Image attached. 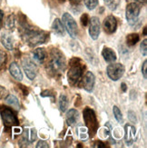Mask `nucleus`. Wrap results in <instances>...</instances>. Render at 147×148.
Instances as JSON below:
<instances>
[{"instance_id": "5701e85b", "label": "nucleus", "mask_w": 147, "mask_h": 148, "mask_svg": "<svg viewBox=\"0 0 147 148\" xmlns=\"http://www.w3.org/2000/svg\"><path fill=\"white\" fill-rule=\"evenodd\" d=\"M139 39H140V36L138 34H135V33L129 34L126 36V43L129 47H133V46H135V45H136Z\"/></svg>"}, {"instance_id": "4468645a", "label": "nucleus", "mask_w": 147, "mask_h": 148, "mask_svg": "<svg viewBox=\"0 0 147 148\" xmlns=\"http://www.w3.org/2000/svg\"><path fill=\"white\" fill-rule=\"evenodd\" d=\"M1 42L3 46L8 50H13V48H14V38L10 33L4 32L1 36Z\"/></svg>"}, {"instance_id": "f03ea898", "label": "nucleus", "mask_w": 147, "mask_h": 148, "mask_svg": "<svg viewBox=\"0 0 147 148\" xmlns=\"http://www.w3.org/2000/svg\"><path fill=\"white\" fill-rule=\"evenodd\" d=\"M69 70L67 73L68 82L71 86H76L80 83L84 71L85 69V66L83 64L82 60L78 57H74L69 62Z\"/></svg>"}, {"instance_id": "39448f33", "label": "nucleus", "mask_w": 147, "mask_h": 148, "mask_svg": "<svg viewBox=\"0 0 147 148\" xmlns=\"http://www.w3.org/2000/svg\"><path fill=\"white\" fill-rule=\"evenodd\" d=\"M0 114H1L2 121L5 127L10 128L12 126H16L19 125L16 114L11 108L1 106H0Z\"/></svg>"}, {"instance_id": "c9c22d12", "label": "nucleus", "mask_w": 147, "mask_h": 148, "mask_svg": "<svg viewBox=\"0 0 147 148\" xmlns=\"http://www.w3.org/2000/svg\"><path fill=\"white\" fill-rule=\"evenodd\" d=\"M122 89H123V91H124V92H126V89H127V88H126V85H125L124 83L122 84Z\"/></svg>"}, {"instance_id": "bb28decb", "label": "nucleus", "mask_w": 147, "mask_h": 148, "mask_svg": "<svg viewBox=\"0 0 147 148\" xmlns=\"http://www.w3.org/2000/svg\"><path fill=\"white\" fill-rule=\"evenodd\" d=\"M89 20H90V19H89V16L87 14H83L80 18V21H81V24L83 27H86L89 23Z\"/></svg>"}, {"instance_id": "4be33fe9", "label": "nucleus", "mask_w": 147, "mask_h": 148, "mask_svg": "<svg viewBox=\"0 0 147 148\" xmlns=\"http://www.w3.org/2000/svg\"><path fill=\"white\" fill-rule=\"evenodd\" d=\"M69 105L68 97L65 94H61L59 96V109L61 112H66Z\"/></svg>"}, {"instance_id": "aec40b11", "label": "nucleus", "mask_w": 147, "mask_h": 148, "mask_svg": "<svg viewBox=\"0 0 147 148\" xmlns=\"http://www.w3.org/2000/svg\"><path fill=\"white\" fill-rule=\"evenodd\" d=\"M5 100L6 104H8L9 106L16 109V110H19V109H20V102H19V100L16 97L15 95H8L5 98Z\"/></svg>"}, {"instance_id": "cd10ccee", "label": "nucleus", "mask_w": 147, "mask_h": 148, "mask_svg": "<svg viewBox=\"0 0 147 148\" xmlns=\"http://www.w3.org/2000/svg\"><path fill=\"white\" fill-rule=\"evenodd\" d=\"M8 95H9V94H8V90H6L4 86H0V100L5 99Z\"/></svg>"}, {"instance_id": "b1692460", "label": "nucleus", "mask_w": 147, "mask_h": 148, "mask_svg": "<svg viewBox=\"0 0 147 148\" xmlns=\"http://www.w3.org/2000/svg\"><path fill=\"white\" fill-rule=\"evenodd\" d=\"M113 115L114 117H116V119L117 120V122H119V123H123V114H122V112H121V110L118 108V106H114L113 108Z\"/></svg>"}, {"instance_id": "dca6fc26", "label": "nucleus", "mask_w": 147, "mask_h": 148, "mask_svg": "<svg viewBox=\"0 0 147 148\" xmlns=\"http://www.w3.org/2000/svg\"><path fill=\"white\" fill-rule=\"evenodd\" d=\"M102 56L104 59L107 63H113L116 61V54L113 52V50L109 47H105L102 51Z\"/></svg>"}, {"instance_id": "473e14b6", "label": "nucleus", "mask_w": 147, "mask_h": 148, "mask_svg": "<svg viewBox=\"0 0 147 148\" xmlns=\"http://www.w3.org/2000/svg\"><path fill=\"white\" fill-rule=\"evenodd\" d=\"M40 147H42V148H47L48 147V144L46 142V141H39V142L37 143V145H36V148H40Z\"/></svg>"}, {"instance_id": "f8f14e48", "label": "nucleus", "mask_w": 147, "mask_h": 148, "mask_svg": "<svg viewBox=\"0 0 147 148\" xmlns=\"http://www.w3.org/2000/svg\"><path fill=\"white\" fill-rule=\"evenodd\" d=\"M104 30L107 34H113L116 31L117 28V21L116 18L113 16H108L105 18L104 23H103Z\"/></svg>"}, {"instance_id": "7ed1b4c3", "label": "nucleus", "mask_w": 147, "mask_h": 148, "mask_svg": "<svg viewBox=\"0 0 147 148\" xmlns=\"http://www.w3.org/2000/svg\"><path fill=\"white\" fill-rule=\"evenodd\" d=\"M66 60L64 55L59 49L52 48L50 51V62L49 70L54 75H60L66 70Z\"/></svg>"}, {"instance_id": "393cba45", "label": "nucleus", "mask_w": 147, "mask_h": 148, "mask_svg": "<svg viewBox=\"0 0 147 148\" xmlns=\"http://www.w3.org/2000/svg\"><path fill=\"white\" fill-rule=\"evenodd\" d=\"M85 5L89 10H94L98 5V0H85Z\"/></svg>"}, {"instance_id": "ddd939ff", "label": "nucleus", "mask_w": 147, "mask_h": 148, "mask_svg": "<svg viewBox=\"0 0 147 148\" xmlns=\"http://www.w3.org/2000/svg\"><path fill=\"white\" fill-rule=\"evenodd\" d=\"M124 130H125V137H124L125 143L127 144V145H131L135 142L136 129H135V127L132 125H126L124 126Z\"/></svg>"}, {"instance_id": "0eeeda50", "label": "nucleus", "mask_w": 147, "mask_h": 148, "mask_svg": "<svg viewBox=\"0 0 147 148\" xmlns=\"http://www.w3.org/2000/svg\"><path fill=\"white\" fill-rule=\"evenodd\" d=\"M124 66L120 63H111L106 68L108 77L113 81H118L124 74Z\"/></svg>"}, {"instance_id": "7c9ffc66", "label": "nucleus", "mask_w": 147, "mask_h": 148, "mask_svg": "<svg viewBox=\"0 0 147 148\" xmlns=\"http://www.w3.org/2000/svg\"><path fill=\"white\" fill-rule=\"evenodd\" d=\"M6 61V54L4 51L0 50V66H3Z\"/></svg>"}, {"instance_id": "1a4fd4ad", "label": "nucleus", "mask_w": 147, "mask_h": 148, "mask_svg": "<svg viewBox=\"0 0 147 148\" xmlns=\"http://www.w3.org/2000/svg\"><path fill=\"white\" fill-rule=\"evenodd\" d=\"M22 66L25 74L30 80H34L37 75V66L29 57H25L22 60Z\"/></svg>"}, {"instance_id": "c756f323", "label": "nucleus", "mask_w": 147, "mask_h": 148, "mask_svg": "<svg viewBox=\"0 0 147 148\" xmlns=\"http://www.w3.org/2000/svg\"><path fill=\"white\" fill-rule=\"evenodd\" d=\"M128 118L129 120L132 122V123H136L137 122V118H136V115H135V113L133 111H128Z\"/></svg>"}, {"instance_id": "423d86ee", "label": "nucleus", "mask_w": 147, "mask_h": 148, "mask_svg": "<svg viewBox=\"0 0 147 148\" xmlns=\"http://www.w3.org/2000/svg\"><path fill=\"white\" fill-rule=\"evenodd\" d=\"M62 23L64 25L65 30L67 31L68 35L72 38H75L78 34V27L77 24L75 20L73 18V16L69 13H65L62 16Z\"/></svg>"}, {"instance_id": "f257e3e1", "label": "nucleus", "mask_w": 147, "mask_h": 148, "mask_svg": "<svg viewBox=\"0 0 147 148\" xmlns=\"http://www.w3.org/2000/svg\"><path fill=\"white\" fill-rule=\"evenodd\" d=\"M24 19L19 18V25H20V33L23 40L28 44V46L31 47H36L38 45L44 44L47 40L48 38V33L46 31L37 30L32 28L30 25L27 24V18L25 16Z\"/></svg>"}, {"instance_id": "9b49d317", "label": "nucleus", "mask_w": 147, "mask_h": 148, "mask_svg": "<svg viewBox=\"0 0 147 148\" xmlns=\"http://www.w3.org/2000/svg\"><path fill=\"white\" fill-rule=\"evenodd\" d=\"M90 27H89V35L93 40H96L99 37L101 32L100 20L97 16H93L90 20Z\"/></svg>"}, {"instance_id": "2eb2a0df", "label": "nucleus", "mask_w": 147, "mask_h": 148, "mask_svg": "<svg viewBox=\"0 0 147 148\" xmlns=\"http://www.w3.org/2000/svg\"><path fill=\"white\" fill-rule=\"evenodd\" d=\"M9 73L16 81H21L23 79V74L21 69L16 62H13L9 66Z\"/></svg>"}, {"instance_id": "72a5a7b5", "label": "nucleus", "mask_w": 147, "mask_h": 148, "mask_svg": "<svg viewBox=\"0 0 147 148\" xmlns=\"http://www.w3.org/2000/svg\"><path fill=\"white\" fill-rule=\"evenodd\" d=\"M94 147H100V148H104V147H105V144H104V143H102L101 141H96V142L94 143Z\"/></svg>"}, {"instance_id": "c85d7f7f", "label": "nucleus", "mask_w": 147, "mask_h": 148, "mask_svg": "<svg viewBox=\"0 0 147 148\" xmlns=\"http://www.w3.org/2000/svg\"><path fill=\"white\" fill-rule=\"evenodd\" d=\"M104 2L110 9L116 8V0H104Z\"/></svg>"}, {"instance_id": "2f4dec72", "label": "nucleus", "mask_w": 147, "mask_h": 148, "mask_svg": "<svg viewBox=\"0 0 147 148\" xmlns=\"http://www.w3.org/2000/svg\"><path fill=\"white\" fill-rule=\"evenodd\" d=\"M142 74L144 77V79L147 78V60H144V65L142 66Z\"/></svg>"}, {"instance_id": "6e6552de", "label": "nucleus", "mask_w": 147, "mask_h": 148, "mask_svg": "<svg viewBox=\"0 0 147 148\" xmlns=\"http://www.w3.org/2000/svg\"><path fill=\"white\" fill-rule=\"evenodd\" d=\"M141 12V6L137 3H130L127 5L125 10V16L130 25H133L137 22V18Z\"/></svg>"}, {"instance_id": "9d476101", "label": "nucleus", "mask_w": 147, "mask_h": 148, "mask_svg": "<svg viewBox=\"0 0 147 148\" xmlns=\"http://www.w3.org/2000/svg\"><path fill=\"white\" fill-rule=\"evenodd\" d=\"M94 84H95V76L90 71L86 72V74L85 75H83L82 79L80 81L81 86H83V88L89 93L93 91Z\"/></svg>"}, {"instance_id": "a211bd4d", "label": "nucleus", "mask_w": 147, "mask_h": 148, "mask_svg": "<svg viewBox=\"0 0 147 148\" xmlns=\"http://www.w3.org/2000/svg\"><path fill=\"white\" fill-rule=\"evenodd\" d=\"M52 30L54 31V33L58 35V36H65V27H63V23L60 19L58 18H55L53 24H52Z\"/></svg>"}, {"instance_id": "6ab92c4d", "label": "nucleus", "mask_w": 147, "mask_h": 148, "mask_svg": "<svg viewBox=\"0 0 147 148\" xmlns=\"http://www.w3.org/2000/svg\"><path fill=\"white\" fill-rule=\"evenodd\" d=\"M33 56H34V59L37 61L38 63H43L46 59L47 53L44 48H36L33 52Z\"/></svg>"}, {"instance_id": "f704fd0d", "label": "nucleus", "mask_w": 147, "mask_h": 148, "mask_svg": "<svg viewBox=\"0 0 147 148\" xmlns=\"http://www.w3.org/2000/svg\"><path fill=\"white\" fill-rule=\"evenodd\" d=\"M3 17H4V13L2 10H0V28L2 27V21H3Z\"/></svg>"}, {"instance_id": "a878e982", "label": "nucleus", "mask_w": 147, "mask_h": 148, "mask_svg": "<svg viewBox=\"0 0 147 148\" xmlns=\"http://www.w3.org/2000/svg\"><path fill=\"white\" fill-rule=\"evenodd\" d=\"M140 50H141V53L144 56H146L147 55V40L144 39L142 43L141 46H140Z\"/></svg>"}, {"instance_id": "f3484780", "label": "nucleus", "mask_w": 147, "mask_h": 148, "mask_svg": "<svg viewBox=\"0 0 147 148\" xmlns=\"http://www.w3.org/2000/svg\"><path fill=\"white\" fill-rule=\"evenodd\" d=\"M79 117L78 111L75 109H70L66 113V123L69 125H75Z\"/></svg>"}, {"instance_id": "58836bf2", "label": "nucleus", "mask_w": 147, "mask_h": 148, "mask_svg": "<svg viewBox=\"0 0 147 148\" xmlns=\"http://www.w3.org/2000/svg\"><path fill=\"white\" fill-rule=\"evenodd\" d=\"M73 1H80V0H73Z\"/></svg>"}, {"instance_id": "4c0bfd02", "label": "nucleus", "mask_w": 147, "mask_h": 148, "mask_svg": "<svg viewBox=\"0 0 147 148\" xmlns=\"http://www.w3.org/2000/svg\"><path fill=\"white\" fill-rule=\"evenodd\" d=\"M144 36H146V27H144Z\"/></svg>"}, {"instance_id": "e433bc0d", "label": "nucleus", "mask_w": 147, "mask_h": 148, "mask_svg": "<svg viewBox=\"0 0 147 148\" xmlns=\"http://www.w3.org/2000/svg\"><path fill=\"white\" fill-rule=\"evenodd\" d=\"M136 1H137L138 3H140V4H145L146 0H136Z\"/></svg>"}, {"instance_id": "20e7f679", "label": "nucleus", "mask_w": 147, "mask_h": 148, "mask_svg": "<svg viewBox=\"0 0 147 148\" xmlns=\"http://www.w3.org/2000/svg\"><path fill=\"white\" fill-rule=\"evenodd\" d=\"M83 116H84V120L86 127L88 128V132L91 136H94V134L97 132L98 130V121L96 118V115H95V113L93 109L86 107L85 108L84 112H83Z\"/></svg>"}, {"instance_id": "412c9836", "label": "nucleus", "mask_w": 147, "mask_h": 148, "mask_svg": "<svg viewBox=\"0 0 147 148\" xmlns=\"http://www.w3.org/2000/svg\"><path fill=\"white\" fill-rule=\"evenodd\" d=\"M16 18L15 15H9L5 19V28L8 29V31H13L16 28Z\"/></svg>"}]
</instances>
